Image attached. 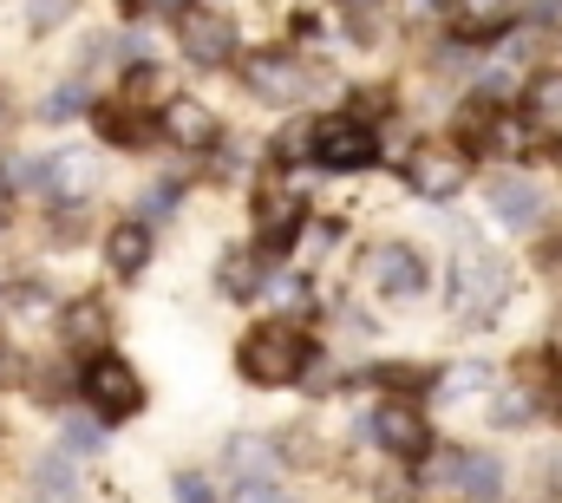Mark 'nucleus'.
<instances>
[{
    "instance_id": "obj_1",
    "label": "nucleus",
    "mask_w": 562,
    "mask_h": 503,
    "mask_svg": "<svg viewBox=\"0 0 562 503\" xmlns=\"http://www.w3.org/2000/svg\"><path fill=\"white\" fill-rule=\"evenodd\" d=\"M510 294V275L504 261L484 249L471 230H458V249H451V314L458 321H491Z\"/></svg>"
},
{
    "instance_id": "obj_2",
    "label": "nucleus",
    "mask_w": 562,
    "mask_h": 503,
    "mask_svg": "<svg viewBox=\"0 0 562 503\" xmlns=\"http://www.w3.org/2000/svg\"><path fill=\"white\" fill-rule=\"evenodd\" d=\"M307 360H314V340L307 334H294V327H249L243 334V347H236V367L249 385H294V379L307 373Z\"/></svg>"
},
{
    "instance_id": "obj_3",
    "label": "nucleus",
    "mask_w": 562,
    "mask_h": 503,
    "mask_svg": "<svg viewBox=\"0 0 562 503\" xmlns=\"http://www.w3.org/2000/svg\"><path fill=\"white\" fill-rule=\"evenodd\" d=\"M406 190L425 197V203H451L458 190H471V150L445 144V137H425L419 150L406 157Z\"/></svg>"
},
{
    "instance_id": "obj_4",
    "label": "nucleus",
    "mask_w": 562,
    "mask_h": 503,
    "mask_svg": "<svg viewBox=\"0 0 562 503\" xmlns=\"http://www.w3.org/2000/svg\"><path fill=\"white\" fill-rule=\"evenodd\" d=\"M79 392L92 399V412H99V418H138V412H144V379L132 373L119 354H99V360H86Z\"/></svg>"
},
{
    "instance_id": "obj_5",
    "label": "nucleus",
    "mask_w": 562,
    "mask_h": 503,
    "mask_svg": "<svg viewBox=\"0 0 562 503\" xmlns=\"http://www.w3.org/2000/svg\"><path fill=\"white\" fill-rule=\"evenodd\" d=\"M425 478L438 491H458L464 503H497L504 491V465L491 451H445V458H425Z\"/></svg>"
},
{
    "instance_id": "obj_6",
    "label": "nucleus",
    "mask_w": 562,
    "mask_h": 503,
    "mask_svg": "<svg viewBox=\"0 0 562 503\" xmlns=\"http://www.w3.org/2000/svg\"><path fill=\"white\" fill-rule=\"evenodd\" d=\"M177 46H183L196 66H229V59H236V26H229V13H216V7H183V13H177Z\"/></svg>"
},
{
    "instance_id": "obj_7",
    "label": "nucleus",
    "mask_w": 562,
    "mask_h": 503,
    "mask_svg": "<svg viewBox=\"0 0 562 503\" xmlns=\"http://www.w3.org/2000/svg\"><path fill=\"white\" fill-rule=\"evenodd\" d=\"M360 275H367V288H373V294H393V301L425 294V261H419L413 243H380V249H367Z\"/></svg>"
},
{
    "instance_id": "obj_8",
    "label": "nucleus",
    "mask_w": 562,
    "mask_h": 503,
    "mask_svg": "<svg viewBox=\"0 0 562 503\" xmlns=\"http://www.w3.org/2000/svg\"><path fill=\"white\" fill-rule=\"evenodd\" d=\"M373 438H380L400 465H425V458H431V425H425L419 405H406V399H380V412H373Z\"/></svg>"
},
{
    "instance_id": "obj_9",
    "label": "nucleus",
    "mask_w": 562,
    "mask_h": 503,
    "mask_svg": "<svg viewBox=\"0 0 562 503\" xmlns=\"http://www.w3.org/2000/svg\"><path fill=\"white\" fill-rule=\"evenodd\" d=\"M380 157V137L360 125V119H321L314 131V164H327V170H367Z\"/></svg>"
},
{
    "instance_id": "obj_10",
    "label": "nucleus",
    "mask_w": 562,
    "mask_h": 503,
    "mask_svg": "<svg viewBox=\"0 0 562 503\" xmlns=\"http://www.w3.org/2000/svg\"><path fill=\"white\" fill-rule=\"evenodd\" d=\"M59 334H66V354L72 360H99L112 347V308L99 294H72L66 314H59Z\"/></svg>"
},
{
    "instance_id": "obj_11",
    "label": "nucleus",
    "mask_w": 562,
    "mask_h": 503,
    "mask_svg": "<svg viewBox=\"0 0 562 503\" xmlns=\"http://www.w3.org/2000/svg\"><path fill=\"white\" fill-rule=\"evenodd\" d=\"M105 183V157L99 150H59L46 157V197L53 203H92Z\"/></svg>"
},
{
    "instance_id": "obj_12",
    "label": "nucleus",
    "mask_w": 562,
    "mask_h": 503,
    "mask_svg": "<svg viewBox=\"0 0 562 503\" xmlns=\"http://www.w3.org/2000/svg\"><path fill=\"white\" fill-rule=\"evenodd\" d=\"M243 79H249V92H256L262 105H294V99L307 92V66L288 59V53H256V59H243Z\"/></svg>"
},
{
    "instance_id": "obj_13",
    "label": "nucleus",
    "mask_w": 562,
    "mask_h": 503,
    "mask_svg": "<svg viewBox=\"0 0 562 503\" xmlns=\"http://www.w3.org/2000/svg\"><path fill=\"white\" fill-rule=\"evenodd\" d=\"M223 471L229 484H281V445L262 432H236L223 445Z\"/></svg>"
},
{
    "instance_id": "obj_14",
    "label": "nucleus",
    "mask_w": 562,
    "mask_h": 503,
    "mask_svg": "<svg viewBox=\"0 0 562 503\" xmlns=\"http://www.w3.org/2000/svg\"><path fill=\"white\" fill-rule=\"evenodd\" d=\"M157 125H164V137H170V144H183V150H210V144L223 137L216 112H210L203 99H183V92H177V99L157 112Z\"/></svg>"
},
{
    "instance_id": "obj_15",
    "label": "nucleus",
    "mask_w": 562,
    "mask_h": 503,
    "mask_svg": "<svg viewBox=\"0 0 562 503\" xmlns=\"http://www.w3.org/2000/svg\"><path fill=\"white\" fill-rule=\"evenodd\" d=\"M301 223H307V197H301V190H262V197H256V236H262L269 249H288Z\"/></svg>"
},
{
    "instance_id": "obj_16",
    "label": "nucleus",
    "mask_w": 562,
    "mask_h": 503,
    "mask_svg": "<svg viewBox=\"0 0 562 503\" xmlns=\"http://www.w3.org/2000/svg\"><path fill=\"white\" fill-rule=\"evenodd\" d=\"M491 210L504 230H537L543 223V190L530 177H491Z\"/></svg>"
},
{
    "instance_id": "obj_17",
    "label": "nucleus",
    "mask_w": 562,
    "mask_h": 503,
    "mask_svg": "<svg viewBox=\"0 0 562 503\" xmlns=\"http://www.w3.org/2000/svg\"><path fill=\"white\" fill-rule=\"evenodd\" d=\"M524 119L537 137L562 144V72H530L524 79Z\"/></svg>"
},
{
    "instance_id": "obj_18",
    "label": "nucleus",
    "mask_w": 562,
    "mask_h": 503,
    "mask_svg": "<svg viewBox=\"0 0 562 503\" xmlns=\"http://www.w3.org/2000/svg\"><path fill=\"white\" fill-rule=\"evenodd\" d=\"M262 288H269V268H262L256 249H229L216 261V294H223V301H256Z\"/></svg>"
},
{
    "instance_id": "obj_19",
    "label": "nucleus",
    "mask_w": 562,
    "mask_h": 503,
    "mask_svg": "<svg viewBox=\"0 0 562 503\" xmlns=\"http://www.w3.org/2000/svg\"><path fill=\"white\" fill-rule=\"evenodd\" d=\"M33 498H40V503H72V498H79L72 451H46V458L33 465Z\"/></svg>"
},
{
    "instance_id": "obj_20",
    "label": "nucleus",
    "mask_w": 562,
    "mask_h": 503,
    "mask_svg": "<svg viewBox=\"0 0 562 503\" xmlns=\"http://www.w3.org/2000/svg\"><path fill=\"white\" fill-rule=\"evenodd\" d=\"M105 261H112V275H144V261H150V230L144 223H119L112 236H105Z\"/></svg>"
},
{
    "instance_id": "obj_21",
    "label": "nucleus",
    "mask_w": 562,
    "mask_h": 503,
    "mask_svg": "<svg viewBox=\"0 0 562 503\" xmlns=\"http://www.w3.org/2000/svg\"><path fill=\"white\" fill-rule=\"evenodd\" d=\"M66 451H72V458H99V451H105V418L66 412Z\"/></svg>"
},
{
    "instance_id": "obj_22",
    "label": "nucleus",
    "mask_w": 562,
    "mask_h": 503,
    "mask_svg": "<svg viewBox=\"0 0 562 503\" xmlns=\"http://www.w3.org/2000/svg\"><path fill=\"white\" fill-rule=\"evenodd\" d=\"M125 92H132V105H157V112H164V105L177 99V92L164 86V72H157V66H132V79H125Z\"/></svg>"
},
{
    "instance_id": "obj_23",
    "label": "nucleus",
    "mask_w": 562,
    "mask_h": 503,
    "mask_svg": "<svg viewBox=\"0 0 562 503\" xmlns=\"http://www.w3.org/2000/svg\"><path fill=\"white\" fill-rule=\"evenodd\" d=\"M471 392H491V367H451V373H438V399H471Z\"/></svg>"
},
{
    "instance_id": "obj_24",
    "label": "nucleus",
    "mask_w": 562,
    "mask_h": 503,
    "mask_svg": "<svg viewBox=\"0 0 562 503\" xmlns=\"http://www.w3.org/2000/svg\"><path fill=\"white\" fill-rule=\"evenodd\" d=\"M314 131H321V125H307V119H301V125H288L276 137V157H281V164H314Z\"/></svg>"
},
{
    "instance_id": "obj_25",
    "label": "nucleus",
    "mask_w": 562,
    "mask_h": 503,
    "mask_svg": "<svg viewBox=\"0 0 562 503\" xmlns=\"http://www.w3.org/2000/svg\"><path fill=\"white\" fill-rule=\"evenodd\" d=\"M72 20V0H26V26L33 33H59Z\"/></svg>"
},
{
    "instance_id": "obj_26",
    "label": "nucleus",
    "mask_w": 562,
    "mask_h": 503,
    "mask_svg": "<svg viewBox=\"0 0 562 503\" xmlns=\"http://www.w3.org/2000/svg\"><path fill=\"white\" fill-rule=\"evenodd\" d=\"M92 105V92H86V79H66L53 99H46V119H72V112H86Z\"/></svg>"
},
{
    "instance_id": "obj_27",
    "label": "nucleus",
    "mask_w": 562,
    "mask_h": 503,
    "mask_svg": "<svg viewBox=\"0 0 562 503\" xmlns=\"http://www.w3.org/2000/svg\"><path fill=\"white\" fill-rule=\"evenodd\" d=\"M530 412H537V392H530V385H510V392L497 399V412H491V418H497V425H524Z\"/></svg>"
},
{
    "instance_id": "obj_28",
    "label": "nucleus",
    "mask_w": 562,
    "mask_h": 503,
    "mask_svg": "<svg viewBox=\"0 0 562 503\" xmlns=\"http://www.w3.org/2000/svg\"><path fill=\"white\" fill-rule=\"evenodd\" d=\"M170 498L177 503H216V491H210L203 471H177V478H170Z\"/></svg>"
},
{
    "instance_id": "obj_29",
    "label": "nucleus",
    "mask_w": 562,
    "mask_h": 503,
    "mask_svg": "<svg viewBox=\"0 0 562 503\" xmlns=\"http://www.w3.org/2000/svg\"><path fill=\"white\" fill-rule=\"evenodd\" d=\"M7 177H13V183H33V190H46V157H13V164H7Z\"/></svg>"
},
{
    "instance_id": "obj_30",
    "label": "nucleus",
    "mask_w": 562,
    "mask_h": 503,
    "mask_svg": "<svg viewBox=\"0 0 562 503\" xmlns=\"http://www.w3.org/2000/svg\"><path fill=\"white\" fill-rule=\"evenodd\" d=\"M229 503H294L281 484H236V498Z\"/></svg>"
},
{
    "instance_id": "obj_31",
    "label": "nucleus",
    "mask_w": 562,
    "mask_h": 503,
    "mask_svg": "<svg viewBox=\"0 0 562 503\" xmlns=\"http://www.w3.org/2000/svg\"><path fill=\"white\" fill-rule=\"evenodd\" d=\"M524 20L530 26H562V0H524Z\"/></svg>"
},
{
    "instance_id": "obj_32",
    "label": "nucleus",
    "mask_w": 562,
    "mask_h": 503,
    "mask_svg": "<svg viewBox=\"0 0 562 503\" xmlns=\"http://www.w3.org/2000/svg\"><path fill=\"white\" fill-rule=\"evenodd\" d=\"M504 7H510V0H464V20H471V26L484 33V26H491V20H497Z\"/></svg>"
},
{
    "instance_id": "obj_33",
    "label": "nucleus",
    "mask_w": 562,
    "mask_h": 503,
    "mask_svg": "<svg viewBox=\"0 0 562 503\" xmlns=\"http://www.w3.org/2000/svg\"><path fill=\"white\" fill-rule=\"evenodd\" d=\"M20 373H26L20 347H7V340H0V392H7V385H20Z\"/></svg>"
},
{
    "instance_id": "obj_34",
    "label": "nucleus",
    "mask_w": 562,
    "mask_h": 503,
    "mask_svg": "<svg viewBox=\"0 0 562 503\" xmlns=\"http://www.w3.org/2000/svg\"><path fill=\"white\" fill-rule=\"evenodd\" d=\"M40 294H46L40 281H26V288H13V308H40Z\"/></svg>"
},
{
    "instance_id": "obj_35",
    "label": "nucleus",
    "mask_w": 562,
    "mask_h": 503,
    "mask_svg": "<svg viewBox=\"0 0 562 503\" xmlns=\"http://www.w3.org/2000/svg\"><path fill=\"white\" fill-rule=\"evenodd\" d=\"M13 190H20V183H13V177H7V170H0V223H7V216H13Z\"/></svg>"
},
{
    "instance_id": "obj_36",
    "label": "nucleus",
    "mask_w": 562,
    "mask_h": 503,
    "mask_svg": "<svg viewBox=\"0 0 562 503\" xmlns=\"http://www.w3.org/2000/svg\"><path fill=\"white\" fill-rule=\"evenodd\" d=\"M380 503H413V491H406V484H393V491L380 484Z\"/></svg>"
},
{
    "instance_id": "obj_37",
    "label": "nucleus",
    "mask_w": 562,
    "mask_h": 503,
    "mask_svg": "<svg viewBox=\"0 0 562 503\" xmlns=\"http://www.w3.org/2000/svg\"><path fill=\"white\" fill-rule=\"evenodd\" d=\"M0 131H7V99H0Z\"/></svg>"
},
{
    "instance_id": "obj_38",
    "label": "nucleus",
    "mask_w": 562,
    "mask_h": 503,
    "mask_svg": "<svg viewBox=\"0 0 562 503\" xmlns=\"http://www.w3.org/2000/svg\"><path fill=\"white\" fill-rule=\"evenodd\" d=\"M557 418H562V385H557Z\"/></svg>"
}]
</instances>
